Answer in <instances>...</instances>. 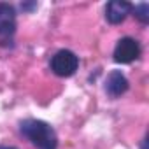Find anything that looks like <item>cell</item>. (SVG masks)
<instances>
[{
    "label": "cell",
    "instance_id": "obj_8",
    "mask_svg": "<svg viewBox=\"0 0 149 149\" xmlns=\"http://www.w3.org/2000/svg\"><path fill=\"white\" fill-rule=\"evenodd\" d=\"M19 7H21V11H23V13H30V11L37 9V7H39V4H37V2H28V4H26V2H25V4H21Z\"/></svg>",
    "mask_w": 149,
    "mask_h": 149
},
{
    "label": "cell",
    "instance_id": "obj_6",
    "mask_svg": "<svg viewBox=\"0 0 149 149\" xmlns=\"http://www.w3.org/2000/svg\"><path fill=\"white\" fill-rule=\"evenodd\" d=\"M132 7L133 6L125 0H112L105 6V19L111 25H119L132 14Z\"/></svg>",
    "mask_w": 149,
    "mask_h": 149
},
{
    "label": "cell",
    "instance_id": "obj_3",
    "mask_svg": "<svg viewBox=\"0 0 149 149\" xmlns=\"http://www.w3.org/2000/svg\"><path fill=\"white\" fill-rule=\"evenodd\" d=\"M16 33V7L0 2V46L13 47Z\"/></svg>",
    "mask_w": 149,
    "mask_h": 149
},
{
    "label": "cell",
    "instance_id": "obj_2",
    "mask_svg": "<svg viewBox=\"0 0 149 149\" xmlns=\"http://www.w3.org/2000/svg\"><path fill=\"white\" fill-rule=\"evenodd\" d=\"M49 67L54 76L58 77H70L79 68V56L70 49H60L51 56Z\"/></svg>",
    "mask_w": 149,
    "mask_h": 149
},
{
    "label": "cell",
    "instance_id": "obj_9",
    "mask_svg": "<svg viewBox=\"0 0 149 149\" xmlns=\"http://www.w3.org/2000/svg\"><path fill=\"white\" fill-rule=\"evenodd\" d=\"M0 149H18V147H13V146H0Z\"/></svg>",
    "mask_w": 149,
    "mask_h": 149
},
{
    "label": "cell",
    "instance_id": "obj_7",
    "mask_svg": "<svg viewBox=\"0 0 149 149\" xmlns=\"http://www.w3.org/2000/svg\"><path fill=\"white\" fill-rule=\"evenodd\" d=\"M132 14L142 23V25H147L149 23V6L144 2V4H139V6H133L132 7Z\"/></svg>",
    "mask_w": 149,
    "mask_h": 149
},
{
    "label": "cell",
    "instance_id": "obj_4",
    "mask_svg": "<svg viewBox=\"0 0 149 149\" xmlns=\"http://www.w3.org/2000/svg\"><path fill=\"white\" fill-rule=\"evenodd\" d=\"M142 54L140 42L133 37H121L114 47V61L121 65H128L135 60H139Z\"/></svg>",
    "mask_w": 149,
    "mask_h": 149
},
{
    "label": "cell",
    "instance_id": "obj_5",
    "mask_svg": "<svg viewBox=\"0 0 149 149\" xmlns=\"http://www.w3.org/2000/svg\"><path fill=\"white\" fill-rule=\"evenodd\" d=\"M130 88V83L126 79V76L121 70H112L109 72V76L105 77V95L109 98H119L121 95H125Z\"/></svg>",
    "mask_w": 149,
    "mask_h": 149
},
{
    "label": "cell",
    "instance_id": "obj_1",
    "mask_svg": "<svg viewBox=\"0 0 149 149\" xmlns=\"http://www.w3.org/2000/svg\"><path fill=\"white\" fill-rule=\"evenodd\" d=\"M19 132L37 149H58V135L54 128L42 119H23L19 123Z\"/></svg>",
    "mask_w": 149,
    "mask_h": 149
}]
</instances>
